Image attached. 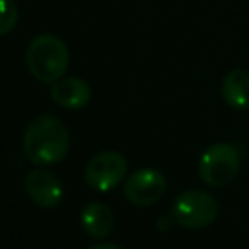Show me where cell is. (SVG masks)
<instances>
[{"label":"cell","mask_w":249,"mask_h":249,"mask_svg":"<svg viewBox=\"0 0 249 249\" xmlns=\"http://www.w3.org/2000/svg\"><path fill=\"white\" fill-rule=\"evenodd\" d=\"M68 49L62 39L51 33L37 35L29 45L25 53L27 70L33 78H37L43 84H54L62 78V74L68 68Z\"/></svg>","instance_id":"cell-2"},{"label":"cell","mask_w":249,"mask_h":249,"mask_svg":"<svg viewBox=\"0 0 249 249\" xmlns=\"http://www.w3.org/2000/svg\"><path fill=\"white\" fill-rule=\"evenodd\" d=\"M222 97L235 111L249 109V70L235 68L228 72L222 80Z\"/></svg>","instance_id":"cell-10"},{"label":"cell","mask_w":249,"mask_h":249,"mask_svg":"<svg viewBox=\"0 0 249 249\" xmlns=\"http://www.w3.org/2000/svg\"><path fill=\"white\" fill-rule=\"evenodd\" d=\"M18 23V8L14 0H0V35L10 33Z\"/></svg>","instance_id":"cell-11"},{"label":"cell","mask_w":249,"mask_h":249,"mask_svg":"<svg viewBox=\"0 0 249 249\" xmlns=\"http://www.w3.org/2000/svg\"><path fill=\"white\" fill-rule=\"evenodd\" d=\"M70 134L62 121L54 115L35 117L23 134V152L35 165H53L66 158Z\"/></svg>","instance_id":"cell-1"},{"label":"cell","mask_w":249,"mask_h":249,"mask_svg":"<svg viewBox=\"0 0 249 249\" xmlns=\"http://www.w3.org/2000/svg\"><path fill=\"white\" fill-rule=\"evenodd\" d=\"M239 165H241V156L237 148L226 142H218V144L208 146L200 154L198 175L202 183H206L208 187L222 189L237 177Z\"/></svg>","instance_id":"cell-3"},{"label":"cell","mask_w":249,"mask_h":249,"mask_svg":"<svg viewBox=\"0 0 249 249\" xmlns=\"http://www.w3.org/2000/svg\"><path fill=\"white\" fill-rule=\"evenodd\" d=\"M218 200L210 193L198 189L183 191L171 204L173 220L187 230H200L210 226L218 218Z\"/></svg>","instance_id":"cell-4"},{"label":"cell","mask_w":249,"mask_h":249,"mask_svg":"<svg viewBox=\"0 0 249 249\" xmlns=\"http://www.w3.org/2000/svg\"><path fill=\"white\" fill-rule=\"evenodd\" d=\"M51 97L64 109H82L91 97V88L82 78H60L53 84Z\"/></svg>","instance_id":"cell-8"},{"label":"cell","mask_w":249,"mask_h":249,"mask_svg":"<svg viewBox=\"0 0 249 249\" xmlns=\"http://www.w3.org/2000/svg\"><path fill=\"white\" fill-rule=\"evenodd\" d=\"M91 249H121V247L115 245V243H97V245H93Z\"/></svg>","instance_id":"cell-12"},{"label":"cell","mask_w":249,"mask_h":249,"mask_svg":"<svg viewBox=\"0 0 249 249\" xmlns=\"http://www.w3.org/2000/svg\"><path fill=\"white\" fill-rule=\"evenodd\" d=\"M126 169L128 163L124 156L115 150H107V152H99L88 161L84 169V179L91 189L105 193L124 181Z\"/></svg>","instance_id":"cell-5"},{"label":"cell","mask_w":249,"mask_h":249,"mask_svg":"<svg viewBox=\"0 0 249 249\" xmlns=\"http://www.w3.org/2000/svg\"><path fill=\"white\" fill-rule=\"evenodd\" d=\"M80 224L89 237L103 239L113 231L115 226L113 210L103 202H89L84 206L80 214Z\"/></svg>","instance_id":"cell-9"},{"label":"cell","mask_w":249,"mask_h":249,"mask_svg":"<svg viewBox=\"0 0 249 249\" xmlns=\"http://www.w3.org/2000/svg\"><path fill=\"white\" fill-rule=\"evenodd\" d=\"M25 193L27 196L41 208H54L58 206V202L62 200V185L56 179L54 173L47 171V169H31L25 175Z\"/></svg>","instance_id":"cell-7"},{"label":"cell","mask_w":249,"mask_h":249,"mask_svg":"<svg viewBox=\"0 0 249 249\" xmlns=\"http://www.w3.org/2000/svg\"><path fill=\"white\" fill-rule=\"evenodd\" d=\"M167 181L161 171L152 167H142L132 171L123 187L124 198L134 206H152L165 193Z\"/></svg>","instance_id":"cell-6"}]
</instances>
